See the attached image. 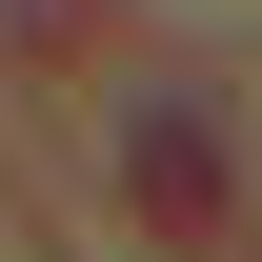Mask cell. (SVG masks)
<instances>
[{"label":"cell","mask_w":262,"mask_h":262,"mask_svg":"<svg viewBox=\"0 0 262 262\" xmlns=\"http://www.w3.org/2000/svg\"><path fill=\"white\" fill-rule=\"evenodd\" d=\"M121 202H141L162 242H222V101H202V81H162V101L121 121Z\"/></svg>","instance_id":"1"}]
</instances>
